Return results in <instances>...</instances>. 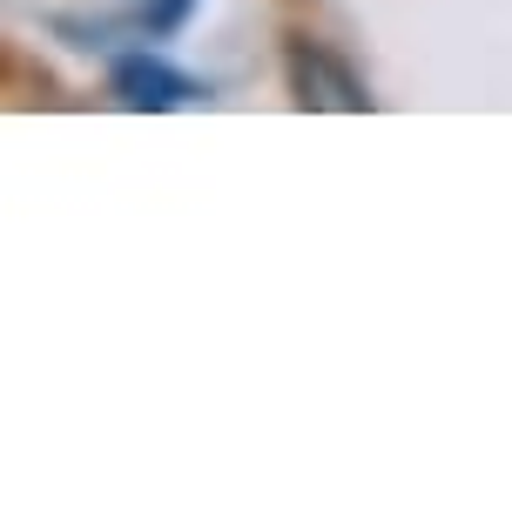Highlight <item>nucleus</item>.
I'll list each match as a JSON object with an SVG mask.
<instances>
[{
  "mask_svg": "<svg viewBox=\"0 0 512 512\" xmlns=\"http://www.w3.org/2000/svg\"><path fill=\"white\" fill-rule=\"evenodd\" d=\"M283 75H290L297 108H344V115H364L371 108V88L358 81V68L344 54H331L324 41H310V34H290L283 41Z\"/></svg>",
  "mask_w": 512,
  "mask_h": 512,
  "instance_id": "obj_1",
  "label": "nucleus"
},
{
  "mask_svg": "<svg viewBox=\"0 0 512 512\" xmlns=\"http://www.w3.org/2000/svg\"><path fill=\"white\" fill-rule=\"evenodd\" d=\"M108 95L122 108H135V115H169V108L203 102L209 88L196 75H182L176 61H162V54H122L108 68Z\"/></svg>",
  "mask_w": 512,
  "mask_h": 512,
  "instance_id": "obj_2",
  "label": "nucleus"
},
{
  "mask_svg": "<svg viewBox=\"0 0 512 512\" xmlns=\"http://www.w3.org/2000/svg\"><path fill=\"white\" fill-rule=\"evenodd\" d=\"M189 14H196V0H155V7H149V27H155V34H176Z\"/></svg>",
  "mask_w": 512,
  "mask_h": 512,
  "instance_id": "obj_3",
  "label": "nucleus"
}]
</instances>
